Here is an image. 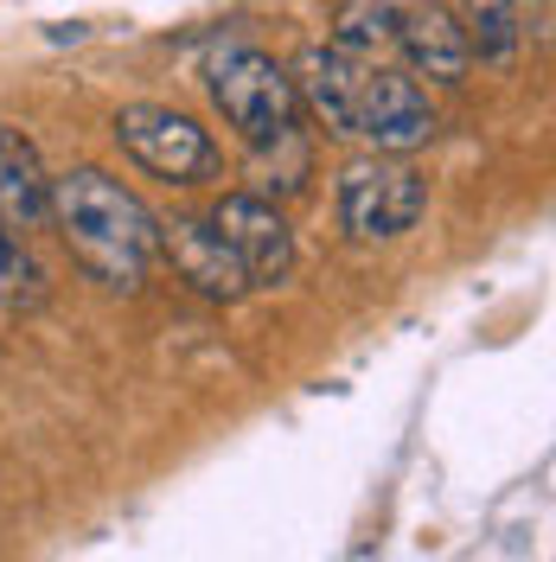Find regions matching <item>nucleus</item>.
Here are the masks:
<instances>
[{
  "label": "nucleus",
  "mask_w": 556,
  "mask_h": 562,
  "mask_svg": "<svg viewBox=\"0 0 556 562\" xmlns=\"http://www.w3.org/2000/svg\"><path fill=\"white\" fill-rule=\"evenodd\" d=\"M442 128V115L429 103L416 77L390 65L358 70V97H352V140H371V154H416Z\"/></svg>",
  "instance_id": "39448f33"
},
{
  "label": "nucleus",
  "mask_w": 556,
  "mask_h": 562,
  "mask_svg": "<svg viewBox=\"0 0 556 562\" xmlns=\"http://www.w3.org/2000/svg\"><path fill=\"white\" fill-rule=\"evenodd\" d=\"M115 140L129 147V160L147 167L167 186H199L218 173V140L211 128H199L186 109L167 103H122L115 109Z\"/></svg>",
  "instance_id": "20e7f679"
},
{
  "label": "nucleus",
  "mask_w": 556,
  "mask_h": 562,
  "mask_svg": "<svg viewBox=\"0 0 556 562\" xmlns=\"http://www.w3.org/2000/svg\"><path fill=\"white\" fill-rule=\"evenodd\" d=\"M358 58H346V52H333V45H308L301 52V65L288 70L294 77V97H301V109H308L313 122L326 128V135L352 140V97H358Z\"/></svg>",
  "instance_id": "1a4fd4ad"
},
{
  "label": "nucleus",
  "mask_w": 556,
  "mask_h": 562,
  "mask_svg": "<svg viewBox=\"0 0 556 562\" xmlns=\"http://www.w3.org/2000/svg\"><path fill=\"white\" fill-rule=\"evenodd\" d=\"M45 294H52V281L33 262V249L0 224V314H33V307H45Z\"/></svg>",
  "instance_id": "ddd939ff"
},
{
  "label": "nucleus",
  "mask_w": 556,
  "mask_h": 562,
  "mask_svg": "<svg viewBox=\"0 0 556 562\" xmlns=\"http://www.w3.org/2000/svg\"><path fill=\"white\" fill-rule=\"evenodd\" d=\"M0 224L7 231H45L52 224V173L38 167V147L0 122Z\"/></svg>",
  "instance_id": "9d476101"
},
{
  "label": "nucleus",
  "mask_w": 556,
  "mask_h": 562,
  "mask_svg": "<svg viewBox=\"0 0 556 562\" xmlns=\"http://www.w3.org/2000/svg\"><path fill=\"white\" fill-rule=\"evenodd\" d=\"M52 224L77 269L115 294H135L160 256V217L103 167H70L52 179Z\"/></svg>",
  "instance_id": "f257e3e1"
},
{
  "label": "nucleus",
  "mask_w": 556,
  "mask_h": 562,
  "mask_svg": "<svg viewBox=\"0 0 556 562\" xmlns=\"http://www.w3.org/2000/svg\"><path fill=\"white\" fill-rule=\"evenodd\" d=\"M211 231L244 262L249 288H281V281L294 276V231L276 211V199H263V192H224L211 205Z\"/></svg>",
  "instance_id": "423d86ee"
},
{
  "label": "nucleus",
  "mask_w": 556,
  "mask_h": 562,
  "mask_svg": "<svg viewBox=\"0 0 556 562\" xmlns=\"http://www.w3.org/2000/svg\"><path fill=\"white\" fill-rule=\"evenodd\" d=\"M160 249L174 256L179 281H186L192 294L224 301V307L249 294L244 262H237V256H231V244L211 231V217H160Z\"/></svg>",
  "instance_id": "0eeeda50"
},
{
  "label": "nucleus",
  "mask_w": 556,
  "mask_h": 562,
  "mask_svg": "<svg viewBox=\"0 0 556 562\" xmlns=\"http://www.w3.org/2000/svg\"><path fill=\"white\" fill-rule=\"evenodd\" d=\"M429 211V179L403 154H365L340 173V224L358 244H390Z\"/></svg>",
  "instance_id": "7ed1b4c3"
},
{
  "label": "nucleus",
  "mask_w": 556,
  "mask_h": 562,
  "mask_svg": "<svg viewBox=\"0 0 556 562\" xmlns=\"http://www.w3.org/2000/svg\"><path fill=\"white\" fill-rule=\"evenodd\" d=\"M397 52L429 83H467V70H474V45L442 0H422L410 13H397Z\"/></svg>",
  "instance_id": "6e6552de"
},
{
  "label": "nucleus",
  "mask_w": 556,
  "mask_h": 562,
  "mask_svg": "<svg viewBox=\"0 0 556 562\" xmlns=\"http://www.w3.org/2000/svg\"><path fill=\"white\" fill-rule=\"evenodd\" d=\"M333 52H346L358 65H378L383 52H397V7H383V0H346L340 26H333Z\"/></svg>",
  "instance_id": "f8f14e48"
},
{
  "label": "nucleus",
  "mask_w": 556,
  "mask_h": 562,
  "mask_svg": "<svg viewBox=\"0 0 556 562\" xmlns=\"http://www.w3.org/2000/svg\"><path fill=\"white\" fill-rule=\"evenodd\" d=\"M460 33L474 45V58L480 65H512L524 45V13L519 0H460Z\"/></svg>",
  "instance_id": "9b49d317"
},
{
  "label": "nucleus",
  "mask_w": 556,
  "mask_h": 562,
  "mask_svg": "<svg viewBox=\"0 0 556 562\" xmlns=\"http://www.w3.org/2000/svg\"><path fill=\"white\" fill-rule=\"evenodd\" d=\"M205 97L256 154L288 147L294 128H301V97H294L288 65H276L263 45H244V38L218 45L205 58Z\"/></svg>",
  "instance_id": "f03ea898"
}]
</instances>
